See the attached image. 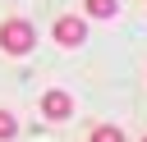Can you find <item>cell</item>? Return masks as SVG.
I'll return each instance as SVG.
<instances>
[{
    "instance_id": "7",
    "label": "cell",
    "mask_w": 147,
    "mask_h": 142,
    "mask_svg": "<svg viewBox=\"0 0 147 142\" xmlns=\"http://www.w3.org/2000/svg\"><path fill=\"white\" fill-rule=\"evenodd\" d=\"M138 142H147V137H138Z\"/></svg>"
},
{
    "instance_id": "4",
    "label": "cell",
    "mask_w": 147,
    "mask_h": 142,
    "mask_svg": "<svg viewBox=\"0 0 147 142\" xmlns=\"http://www.w3.org/2000/svg\"><path fill=\"white\" fill-rule=\"evenodd\" d=\"M119 14V0H83V18H96V23H110Z\"/></svg>"
},
{
    "instance_id": "3",
    "label": "cell",
    "mask_w": 147,
    "mask_h": 142,
    "mask_svg": "<svg viewBox=\"0 0 147 142\" xmlns=\"http://www.w3.org/2000/svg\"><path fill=\"white\" fill-rule=\"evenodd\" d=\"M37 110H41L46 124H64V119H74V96L64 87H46L41 101H37Z\"/></svg>"
},
{
    "instance_id": "6",
    "label": "cell",
    "mask_w": 147,
    "mask_h": 142,
    "mask_svg": "<svg viewBox=\"0 0 147 142\" xmlns=\"http://www.w3.org/2000/svg\"><path fill=\"white\" fill-rule=\"evenodd\" d=\"M14 137H18V115L0 105V142H14Z\"/></svg>"
},
{
    "instance_id": "1",
    "label": "cell",
    "mask_w": 147,
    "mask_h": 142,
    "mask_svg": "<svg viewBox=\"0 0 147 142\" xmlns=\"http://www.w3.org/2000/svg\"><path fill=\"white\" fill-rule=\"evenodd\" d=\"M32 46H37V27H32L23 14H9V18H0V55H9V60H23V55H32Z\"/></svg>"
},
{
    "instance_id": "2",
    "label": "cell",
    "mask_w": 147,
    "mask_h": 142,
    "mask_svg": "<svg viewBox=\"0 0 147 142\" xmlns=\"http://www.w3.org/2000/svg\"><path fill=\"white\" fill-rule=\"evenodd\" d=\"M51 41H55L60 50L87 46V18H83V14H60V18L51 23Z\"/></svg>"
},
{
    "instance_id": "5",
    "label": "cell",
    "mask_w": 147,
    "mask_h": 142,
    "mask_svg": "<svg viewBox=\"0 0 147 142\" xmlns=\"http://www.w3.org/2000/svg\"><path fill=\"white\" fill-rule=\"evenodd\" d=\"M87 142H129V133H124L119 124H92Z\"/></svg>"
}]
</instances>
